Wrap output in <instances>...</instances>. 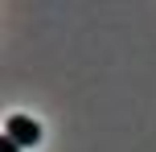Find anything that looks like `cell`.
<instances>
[{
	"mask_svg": "<svg viewBox=\"0 0 156 152\" xmlns=\"http://www.w3.org/2000/svg\"><path fill=\"white\" fill-rule=\"evenodd\" d=\"M4 136L12 140L16 148H33V144L41 140V128H37V123L29 119V115H12V119L4 123Z\"/></svg>",
	"mask_w": 156,
	"mask_h": 152,
	"instance_id": "cell-1",
	"label": "cell"
},
{
	"mask_svg": "<svg viewBox=\"0 0 156 152\" xmlns=\"http://www.w3.org/2000/svg\"><path fill=\"white\" fill-rule=\"evenodd\" d=\"M0 152H25V148H16V144H12V140H8V136H4V140H0Z\"/></svg>",
	"mask_w": 156,
	"mask_h": 152,
	"instance_id": "cell-2",
	"label": "cell"
}]
</instances>
